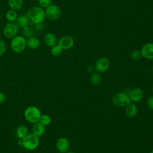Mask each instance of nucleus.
Instances as JSON below:
<instances>
[{
	"instance_id": "nucleus-1",
	"label": "nucleus",
	"mask_w": 153,
	"mask_h": 153,
	"mask_svg": "<svg viewBox=\"0 0 153 153\" xmlns=\"http://www.w3.org/2000/svg\"><path fill=\"white\" fill-rule=\"evenodd\" d=\"M26 16L29 20L35 25L42 23L46 18L45 10L39 6H35L30 8L27 11Z\"/></svg>"
},
{
	"instance_id": "nucleus-2",
	"label": "nucleus",
	"mask_w": 153,
	"mask_h": 153,
	"mask_svg": "<svg viewBox=\"0 0 153 153\" xmlns=\"http://www.w3.org/2000/svg\"><path fill=\"white\" fill-rule=\"evenodd\" d=\"M39 144V137L33 133H29L21 140V145L24 148L29 151H33Z\"/></svg>"
},
{
	"instance_id": "nucleus-3",
	"label": "nucleus",
	"mask_w": 153,
	"mask_h": 153,
	"mask_svg": "<svg viewBox=\"0 0 153 153\" xmlns=\"http://www.w3.org/2000/svg\"><path fill=\"white\" fill-rule=\"evenodd\" d=\"M41 115L40 109L35 106H28L24 112V117L26 120L32 124L38 122Z\"/></svg>"
},
{
	"instance_id": "nucleus-4",
	"label": "nucleus",
	"mask_w": 153,
	"mask_h": 153,
	"mask_svg": "<svg viewBox=\"0 0 153 153\" xmlns=\"http://www.w3.org/2000/svg\"><path fill=\"white\" fill-rule=\"evenodd\" d=\"M10 47L15 53H22L26 47V39L22 35H17L11 40Z\"/></svg>"
},
{
	"instance_id": "nucleus-5",
	"label": "nucleus",
	"mask_w": 153,
	"mask_h": 153,
	"mask_svg": "<svg viewBox=\"0 0 153 153\" xmlns=\"http://www.w3.org/2000/svg\"><path fill=\"white\" fill-rule=\"evenodd\" d=\"M112 103L117 107H126L131 103L128 94L124 91H120L114 94L112 98Z\"/></svg>"
},
{
	"instance_id": "nucleus-6",
	"label": "nucleus",
	"mask_w": 153,
	"mask_h": 153,
	"mask_svg": "<svg viewBox=\"0 0 153 153\" xmlns=\"http://www.w3.org/2000/svg\"><path fill=\"white\" fill-rule=\"evenodd\" d=\"M19 27L16 23L14 22L7 23L3 28V35L5 38L8 39H11L17 36L18 33Z\"/></svg>"
},
{
	"instance_id": "nucleus-7",
	"label": "nucleus",
	"mask_w": 153,
	"mask_h": 153,
	"mask_svg": "<svg viewBox=\"0 0 153 153\" xmlns=\"http://www.w3.org/2000/svg\"><path fill=\"white\" fill-rule=\"evenodd\" d=\"M45 17L51 21L58 20L61 16V10L60 8L55 5L51 4L45 10Z\"/></svg>"
},
{
	"instance_id": "nucleus-8",
	"label": "nucleus",
	"mask_w": 153,
	"mask_h": 153,
	"mask_svg": "<svg viewBox=\"0 0 153 153\" xmlns=\"http://www.w3.org/2000/svg\"><path fill=\"white\" fill-rule=\"evenodd\" d=\"M109 60L107 57H100L95 62L94 69L98 73H103L109 69Z\"/></svg>"
},
{
	"instance_id": "nucleus-9",
	"label": "nucleus",
	"mask_w": 153,
	"mask_h": 153,
	"mask_svg": "<svg viewBox=\"0 0 153 153\" xmlns=\"http://www.w3.org/2000/svg\"><path fill=\"white\" fill-rule=\"evenodd\" d=\"M57 44L63 49V50H69L74 45L73 38L69 35H65L60 37L57 40Z\"/></svg>"
},
{
	"instance_id": "nucleus-10",
	"label": "nucleus",
	"mask_w": 153,
	"mask_h": 153,
	"mask_svg": "<svg viewBox=\"0 0 153 153\" xmlns=\"http://www.w3.org/2000/svg\"><path fill=\"white\" fill-rule=\"evenodd\" d=\"M56 147L59 152L66 153L68 151H69L70 147L69 141L67 138L65 137H61L57 140L56 143Z\"/></svg>"
},
{
	"instance_id": "nucleus-11",
	"label": "nucleus",
	"mask_w": 153,
	"mask_h": 153,
	"mask_svg": "<svg viewBox=\"0 0 153 153\" xmlns=\"http://www.w3.org/2000/svg\"><path fill=\"white\" fill-rule=\"evenodd\" d=\"M140 51L142 57L148 60H153V42L144 44L140 49Z\"/></svg>"
},
{
	"instance_id": "nucleus-12",
	"label": "nucleus",
	"mask_w": 153,
	"mask_h": 153,
	"mask_svg": "<svg viewBox=\"0 0 153 153\" xmlns=\"http://www.w3.org/2000/svg\"><path fill=\"white\" fill-rule=\"evenodd\" d=\"M128 94L131 102L136 103L140 101L142 99L143 93L141 88L135 87L131 89Z\"/></svg>"
},
{
	"instance_id": "nucleus-13",
	"label": "nucleus",
	"mask_w": 153,
	"mask_h": 153,
	"mask_svg": "<svg viewBox=\"0 0 153 153\" xmlns=\"http://www.w3.org/2000/svg\"><path fill=\"white\" fill-rule=\"evenodd\" d=\"M43 40L44 44L47 47L51 48L57 44V39L56 36L51 32L46 33L44 36Z\"/></svg>"
},
{
	"instance_id": "nucleus-14",
	"label": "nucleus",
	"mask_w": 153,
	"mask_h": 153,
	"mask_svg": "<svg viewBox=\"0 0 153 153\" xmlns=\"http://www.w3.org/2000/svg\"><path fill=\"white\" fill-rule=\"evenodd\" d=\"M32 131L33 134H36L38 137H41L45 133V126L38 121L33 124L32 128Z\"/></svg>"
},
{
	"instance_id": "nucleus-15",
	"label": "nucleus",
	"mask_w": 153,
	"mask_h": 153,
	"mask_svg": "<svg viewBox=\"0 0 153 153\" xmlns=\"http://www.w3.org/2000/svg\"><path fill=\"white\" fill-rule=\"evenodd\" d=\"M40 40L35 36H31L26 39V47L30 50H36L40 46Z\"/></svg>"
},
{
	"instance_id": "nucleus-16",
	"label": "nucleus",
	"mask_w": 153,
	"mask_h": 153,
	"mask_svg": "<svg viewBox=\"0 0 153 153\" xmlns=\"http://www.w3.org/2000/svg\"><path fill=\"white\" fill-rule=\"evenodd\" d=\"M125 113L128 118H133L137 114V107L135 104L130 103L125 107Z\"/></svg>"
},
{
	"instance_id": "nucleus-17",
	"label": "nucleus",
	"mask_w": 153,
	"mask_h": 153,
	"mask_svg": "<svg viewBox=\"0 0 153 153\" xmlns=\"http://www.w3.org/2000/svg\"><path fill=\"white\" fill-rule=\"evenodd\" d=\"M8 5L10 9L19 11L23 5V0H8Z\"/></svg>"
},
{
	"instance_id": "nucleus-18",
	"label": "nucleus",
	"mask_w": 153,
	"mask_h": 153,
	"mask_svg": "<svg viewBox=\"0 0 153 153\" xmlns=\"http://www.w3.org/2000/svg\"><path fill=\"white\" fill-rule=\"evenodd\" d=\"M29 134L28 128L25 125L19 126L16 130V135L19 139L22 140Z\"/></svg>"
},
{
	"instance_id": "nucleus-19",
	"label": "nucleus",
	"mask_w": 153,
	"mask_h": 153,
	"mask_svg": "<svg viewBox=\"0 0 153 153\" xmlns=\"http://www.w3.org/2000/svg\"><path fill=\"white\" fill-rule=\"evenodd\" d=\"M16 22V23L18 26V27L23 28L28 26L29 20L26 15H20L17 17Z\"/></svg>"
},
{
	"instance_id": "nucleus-20",
	"label": "nucleus",
	"mask_w": 153,
	"mask_h": 153,
	"mask_svg": "<svg viewBox=\"0 0 153 153\" xmlns=\"http://www.w3.org/2000/svg\"><path fill=\"white\" fill-rule=\"evenodd\" d=\"M90 80L91 83L93 85H99L102 82V77L99 73L98 72H93L90 76Z\"/></svg>"
},
{
	"instance_id": "nucleus-21",
	"label": "nucleus",
	"mask_w": 153,
	"mask_h": 153,
	"mask_svg": "<svg viewBox=\"0 0 153 153\" xmlns=\"http://www.w3.org/2000/svg\"><path fill=\"white\" fill-rule=\"evenodd\" d=\"M18 17L17 13L16 11L13 10H9L7 11L5 14V18L8 22H14L16 20Z\"/></svg>"
},
{
	"instance_id": "nucleus-22",
	"label": "nucleus",
	"mask_w": 153,
	"mask_h": 153,
	"mask_svg": "<svg viewBox=\"0 0 153 153\" xmlns=\"http://www.w3.org/2000/svg\"><path fill=\"white\" fill-rule=\"evenodd\" d=\"M63 49L57 44L51 48V53L53 56L58 57L62 53Z\"/></svg>"
},
{
	"instance_id": "nucleus-23",
	"label": "nucleus",
	"mask_w": 153,
	"mask_h": 153,
	"mask_svg": "<svg viewBox=\"0 0 153 153\" xmlns=\"http://www.w3.org/2000/svg\"><path fill=\"white\" fill-rule=\"evenodd\" d=\"M142 57V53L140 50H134L132 51L130 53V58L134 61H138L141 59Z\"/></svg>"
},
{
	"instance_id": "nucleus-24",
	"label": "nucleus",
	"mask_w": 153,
	"mask_h": 153,
	"mask_svg": "<svg viewBox=\"0 0 153 153\" xmlns=\"http://www.w3.org/2000/svg\"><path fill=\"white\" fill-rule=\"evenodd\" d=\"M41 124L44 125L45 126L49 125L51 122V119L50 117L47 114H43L41 115L39 121Z\"/></svg>"
},
{
	"instance_id": "nucleus-25",
	"label": "nucleus",
	"mask_w": 153,
	"mask_h": 153,
	"mask_svg": "<svg viewBox=\"0 0 153 153\" xmlns=\"http://www.w3.org/2000/svg\"><path fill=\"white\" fill-rule=\"evenodd\" d=\"M38 5L42 8H47L52 4L51 0H38Z\"/></svg>"
},
{
	"instance_id": "nucleus-26",
	"label": "nucleus",
	"mask_w": 153,
	"mask_h": 153,
	"mask_svg": "<svg viewBox=\"0 0 153 153\" xmlns=\"http://www.w3.org/2000/svg\"><path fill=\"white\" fill-rule=\"evenodd\" d=\"M23 32H24L25 36L27 37V38H30L31 36H33V30L32 29L29 28L28 27V26L23 27Z\"/></svg>"
},
{
	"instance_id": "nucleus-27",
	"label": "nucleus",
	"mask_w": 153,
	"mask_h": 153,
	"mask_svg": "<svg viewBox=\"0 0 153 153\" xmlns=\"http://www.w3.org/2000/svg\"><path fill=\"white\" fill-rule=\"evenodd\" d=\"M7 50V46L5 42L0 39V56L4 55Z\"/></svg>"
},
{
	"instance_id": "nucleus-28",
	"label": "nucleus",
	"mask_w": 153,
	"mask_h": 153,
	"mask_svg": "<svg viewBox=\"0 0 153 153\" xmlns=\"http://www.w3.org/2000/svg\"><path fill=\"white\" fill-rule=\"evenodd\" d=\"M146 103H147L148 107L150 109L153 110V96H149V97L148 98Z\"/></svg>"
},
{
	"instance_id": "nucleus-29",
	"label": "nucleus",
	"mask_w": 153,
	"mask_h": 153,
	"mask_svg": "<svg viewBox=\"0 0 153 153\" xmlns=\"http://www.w3.org/2000/svg\"><path fill=\"white\" fill-rule=\"evenodd\" d=\"M5 100V94L2 93V92H0V104L4 103Z\"/></svg>"
},
{
	"instance_id": "nucleus-30",
	"label": "nucleus",
	"mask_w": 153,
	"mask_h": 153,
	"mask_svg": "<svg viewBox=\"0 0 153 153\" xmlns=\"http://www.w3.org/2000/svg\"><path fill=\"white\" fill-rule=\"evenodd\" d=\"M35 29H36L37 30H42V27H43L42 23L35 25Z\"/></svg>"
},
{
	"instance_id": "nucleus-31",
	"label": "nucleus",
	"mask_w": 153,
	"mask_h": 153,
	"mask_svg": "<svg viewBox=\"0 0 153 153\" xmlns=\"http://www.w3.org/2000/svg\"><path fill=\"white\" fill-rule=\"evenodd\" d=\"M87 70L88 72H90V73H93V71L95 70L94 69V66H93V65H89L87 68Z\"/></svg>"
},
{
	"instance_id": "nucleus-32",
	"label": "nucleus",
	"mask_w": 153,
	"mask_h": 153,
	"mask_svg": "<svg viewBox=\"0 0 153 153\" xmlns=\"http://www.w3.org/2000/svg\"><path fill=\"white\" fill-rule=\"evenodd\" d=\"M66 153H75L74 151H68Z\"/></svg>"
},
{
	"instance_id": "nucleus-33",
	"label": "nucleus",
	"mask_w": 153,
	"mask_h": 153,
	"mask_svg": "<svg viewBox=\"0 0 153 153\" xmlns=\"http://www.w3.org/2000/svg\"><path fill=\"white\" fill-rule=\"evenodd\" d=\"M149 153H153V149H152V150H151L150 151H149Z\"/></svg>"
},
{
	"instance_id": "nucleus-34",
	"label": "nucleus",
	"mask_w": 153,
	"mask_h": 153,
	"mask_svg": "<svg viewBox=\"0 0 153 153\" xmlns=\"http://www.w3.org/2000/svg\"><path fill=\"white\" fill-rule=\"evenodd\" d=\"M152 75H153V66L152 67Z\"/></svg>"
},
{
	"instance_id": "nucleus-35",
	"label": "nucleus",
	"mask_w": 153,
	"mask_h": 153,
	"mask_svg": "<svg viewBox=\"0 0 153 153\" xmlns=\"http://www.w3.org/2000/svg\"><path fill=\"white\" fill-rule=\"evenodd\" d=\"M152 93H153V86H152Z\"/></svg>"
},
{
	"instance_id": "nucleus-36",
	"label": "nucleus",
	"mask_w": 153,
	"mask_h": 153,
	"mask_svg": "<svg viewBox=\"0 0 153 153\" xmlns=\"http://www.w3.org/2000/svg\"><path fill=\"white\" fill-rule=\"evenodd\" d=\"M1 62H0V68H1Z\"/></svg>"
},
{
	"instance_id": "nucleus-37",
	"label": "nucleus",
	"mask_w": 153,
	"mask_h": 153,
	"mask_svg": "<svg viewBox=\"0 0 153 153\" xmlns=\"http://www.w3.org/2000/svg\"><path fill=\"white\" fill-rule=\"evenodd\" d=\"M0 20H1V15H0Z\"/></svg>"
}]
</instances>
